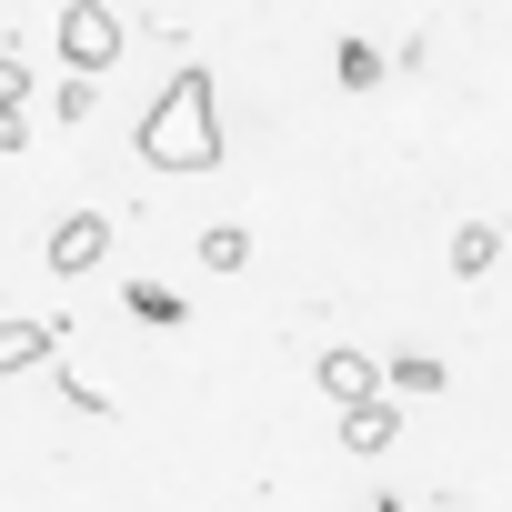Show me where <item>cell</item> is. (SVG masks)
Segmentation results:
<instances>
[{
    "mask_svg": "<svg viewBox=\"0 0 512 512\" xmlns=\"http://www.w3.org/2000/svg\"><path fill=\"white\" fill-rule=\"evenodd\" d=\"M131 151H141L151 171H211V161H221V111H211V71H201V61H181V71L161 81V101L141 111Z\"/></svg>",
    "mask_w": 512,
    "mask_h": 512,
    "instance_id": "cell-1",
    "label": "cell"
},
{
    "mask_svg": "<svg viewBox=\"0 0 512 512\" xmlns=\"http://www.w3.org/2000/svg\"><path fill=\"white\" fill-rule=\"evenodd\" d=\"M121 11L111 0H61V21H51V51H61V71H111L121 61Z\"/></svg>",
    "mask_w": 512,
    "mask_h": 512,
    "instance_id": "cell-2",
    "label": "cell"
},
{
    "mask_svg": "<svg viewBox=\"0 0 512 512\" xmlns=\"http://www.w3.org/2000/svg\"><path fill=\"white\" fill-rule=\"evenodd\" d=\"M41 262H51V282H81V272H101V262H111V221H101V211H71V221H51Z\"/></svg>",
    "mask_w": 512,
    "mask_h": 512,
    "instance_id": "cell-3",
    "label": "cell"
},
{
    "mask_svg": "<svg viewBox=\"0 0 512 512\" xmlns=\"http://www.w3.org/2000/svg\"><path fill=\"white\" fill-rule=\"evenodd\" d=\"M392 442H402L392 382H382V392H362V402H342V452H392Z\"/></svg>",
    "mask_w": 512,
    "mask_h": 512,
    "instance_id": "cell-4",
    "label": "cell"
},
{
    "mask_svg": "<svg viewBox=\"0 0 512 512\" xmlns=\"http://www.w3.org/2000/svg\"><path fill=\"white\" fill-rule=\"evenodd\" d=\"M61 312L51 322H0V382H11V372H51V352H61Z\"/></svg>",
    "mask_w": 512,
    "mask_h": 512,
    "instance_id": "cell-5",
    "label": "cell"
},
{
    "mask_svg": "<svg viewBox=\"0 0 512 512\" xmlns=\"http://www.w3.org/2000/svg\"><path fill=\"white\" fill-rule=\"evenodd\" d=\"M312 382H322V392H332V402H362V392H382V382H392V372H372V362H362V352H322V362H312Z\"/></svg>",
    "mask_w": 512,
    "mask_h": 512,
    "instance_id": "cell-6",
    "label": "cell"
},
{
    "mask_svg": "<svg viewBox=\"0 0 512 512\" xmlns=\"http://www.w3.org/2000/svg\"><path fill=\"white\" fill-rule=\"evenodd\" d=\"M382 71H392V61H382L362 31H342V51H332V81H342V91H382Z\"/></svg>",
    "mask_w": 512,
    "mask_h": 512,
    "instance_id": "cell-7",
    "label": "cell"
},
{
    "mask_svg": "<svg viewBox=\"0 0 512 512\" xmlns=\"http://www.w3.org/2000/svg\"><path fill=\"white\" fill-rule=\"evenodd\" d=\"M492 262H502V231H492V221H462V231H452V272H462V282H482Z\"/></svg>",
    "mask_w": 512,
    "mask_h": 512,
    "instance_id": "cell-8",
    "label": "cell"
},
{
    "mask_svg": "<svg viewBox=\"0 0 512 512\" xmlns=\"http://www.w3.org/2000/svg\"><path fill=\"white\" fill-rule=\"evenodd\" d=\"M191 251H201V272H241V262H251V231H241V221H211Z\"/></svg>",
    "mask_w": 512,
    "mask_h": 512,
    "instance_id": "cell-9",
    "label": "cell"
},
{
    "mask_svg": "<svg viewBox=\"0 0 512 512\" xmlns=\"http://www.w3.org/2000/svg\"><path fill=\"white\" fill-rule=\"evenodd\" d=\"M121 302H131V322H151V332H171V322H181V312H191V302H181V292H171V282H131V292H121Z\"/></svg>",
    "mask_w": 512,
    "mask_h": 512,
    "instance_id": "cell-10",
    "label": "cell"
},
{
    "mask_svg": "<svg viewBox=\"0 0 512 512\" xmlns=\"http://www.w3.org/2000/svg\"><path fill=\"white\" fill-rule=\"evenodd\" d=\"M91 101H101V71H71V81H61V91H51V111H61V121H71V131H81V121H91Z\"/></svg>",
    "mask_w": 512,
    "mask_h": 512,
    "instance_id": "cell-11",
    "label": "cell"
},
{
    "mask_svg": "<svg viewBox=\"0 0 512 512\" xmlns=\"http://www.w3.org/2000/svg\"><path fill=\"white\" fill-rule=\"evenodd\" d=\"M392 392H452V372H442L432 352H402V362H392Z\"/></svg>",
    "mask_w": 512,
    "mask_h": 512,
    "instance_id": "cell-12",
    "label": "cell"
},
{
    "mask_svg": "<svg viewBox=\"0 0 512 512\" xmlns=\"http://www.w3.org/2000/svg\"><path fill=\"white\" fill-rule=\"evenodd\" d=\"M51 382H61V402H71V412H111V392H101V382H81V372H61V362H51Z\"/></svg>",
    "mask_w": 512,
    "mask_h": 512,
    "instance_id": "cell-13",
    "label": "cell"
},
{
    "mask_svg": "<svg viewBox=\"0 0 512 512\" xmlns=\"http://www.w3.org/2000/svg\"><path fill=\"white\" fill-rule=\"evenodd\" d=\"M0 101H31V61H21L11 41H0Z\"/></svg>",
    "mask_w": 512,
    "mask_h": 512,
    "instance_id": "cell-14",
    "label": "cell"
},
{
    "mask_svg": "<svg viewBox=\"0 0 512 512\" xmlns=\"http://www.w3.org/2000/svg\"><path fill=\"white\" fill-rule=\"evenodd\" d=\"M0 151H31V101H0Z\"/></svg>",
    "mask_w": 512,
    "mask_h": 512,
    "instance_id": "cell-15",
    "label": "cell"
}]
</instances>
